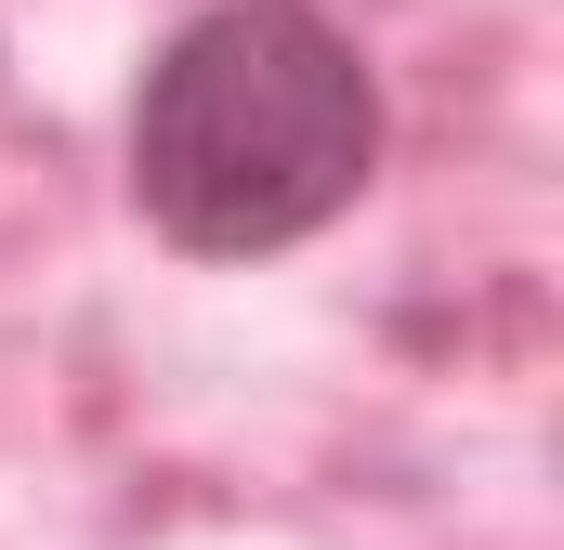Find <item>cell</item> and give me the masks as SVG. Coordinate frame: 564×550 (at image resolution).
I'll list each match as a JSON object with an SVG mask.
<instances>
[{"label": "cell", "instance_id": "obj_1", "mask_svg": "<svg viewBox=\"0 0 564 550\" xmlns=\"http://www.w3.org/2000/svg\"><path fill=\"white\" fill-rule=\"evenodd\" d=\"M144 237L184 263H276L381 170V66L328 0H197L119 106Z\"/></svg>", "mask_w": 564, "mask_h": 550}]
</instances>
